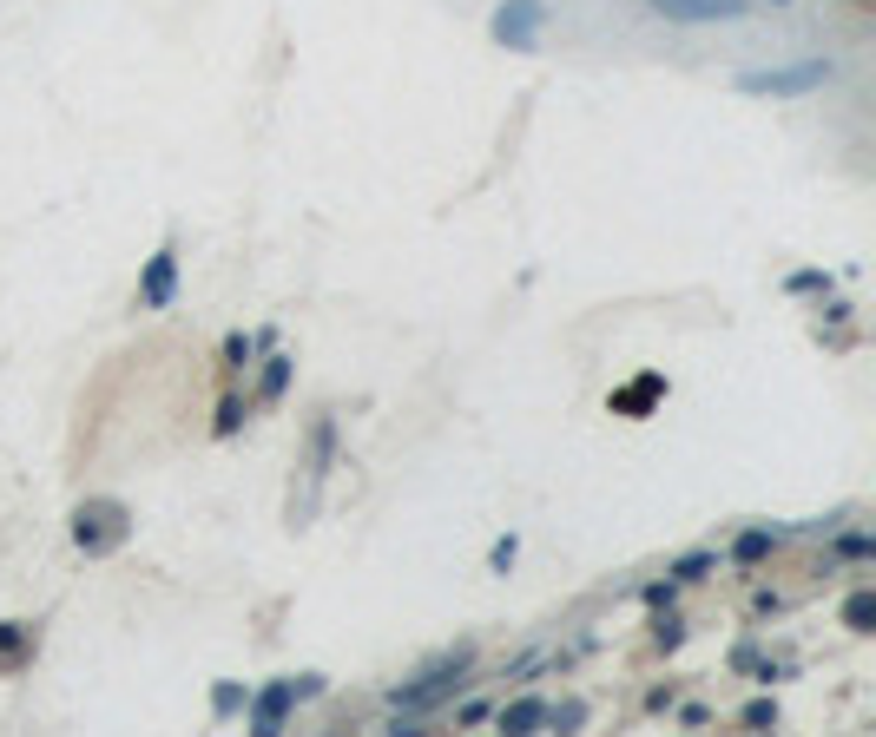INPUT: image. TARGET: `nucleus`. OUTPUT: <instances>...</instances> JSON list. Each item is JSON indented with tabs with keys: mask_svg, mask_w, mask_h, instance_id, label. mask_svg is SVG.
Returning a JSON list of instances; mask_svg holds the SVG:
<instances>
[{
	"mask_svg": "<svg viewBox=\"0 0 876 737\" xmlns=\"http://www.w3.org/2000/svg\"><path fill=\"white\" fill-rule=\"evenodd\" d=\"M475 672V645H455V652H442V659H429L415 678H402L396 691H389V705L409 711V718H422V711L448 705L455 691H462V678Z\"/></svg>",
	"mask_w": 876,
	"mask_h": 737,
	"instance_id": "obj_1",
	"label": "nucleus"
},
{
	"mask_svg": "<svg viewBox=\"0 0 876 737\" xmlns=\"http://www.w3.org/2000/svg\"><path fill=\"white\" fill-rule=\"evenodd\" d=\"M330 691V678L323 672H303V678H271L264 691H251V705H244V731H257V737H277L290 724V711L297 705H310V698H323Z\"/></svg>",
	"mask_w": 876,
	"mask_h": 737,
	"instance_id": "obj_2",
	"label": "nucleus"
},
{
	"mask_svg": "<svg viewBox=\"0 0 876 737\" xmlns=\"http://www.w3.org/2000/svg\"><path fill=\"white\" fill-rule=\"evenodd\" d=\"M244 428V395H224L218 415H211V435H238Z\"/></svg>",
	"mask_w": 876,
	"mask_h": 737,
	"instance_id": "obj_19",
	"label": "nucleus"
},
{
	"mask_svg": "<svg viewBox=\"0 0 876 737\" xmlns=\"http://www.w3.org/2000/svg\"><path fill=\"white\" fill-rule=\"evenodd\" d=\"M771 7H791V0H771Z\"/></svg>",
	"mask_w": 876,
	"mask_h": 737,
	"instance_id": "obj_29",
	"label": "nucleus"
},
{
	"mask_svg": "<svg viewBox=\"0 0 876 737\" xmlns=\"http://www.w3.org/2000/svg\"><path fill=\"white\" fill-rule=\"evenodd\" d=\"M33 652H40V632H33L27 619H0V678L27 672Z\"/></svg>",
	"mask_w": 876,
	"mask_h": 737,
	"instance_id": "obj_9",
	"label": "nucleus"
},
{
	"mask_svg": "<svg viewBox=\"0 0 876 737\" xmlns=\"http://www.w3.org/2000/svg\"><path fill=\"white\" fill-rule=\"evenodd\" d=\"M784 290H791V297H817V290H830V277H824V270H791Z\"/></svg>",
	"mask_w": 876,
	"mask_h": 737,
	"instance_id": "obj_21",
	"label": "nucleus"
},
{
	"mask_svg": "<svg viewBox=\"0 0 876 737\" xmlns=\"http://www.w3.org/2000/svg\"><path fill=\"white\" fill-rule=\"evenodd\" d=\"M639 599H646V606H672V599H679V580H653V586H646V593H639Z\"/></svg>",
	"mask_w": 876,
	"mask_h": 737,
	"instance_id": "obj_25",
	"label": "nucleus"
},
{
	"mask_svg": "<svg viewBox=\"0 0 876 737\" xmlns=\"http://www.w3.org/2000/svg\"><path fill=\"white\" fill-rule=\"evenodd\" d=\"M837 66L830 60H797V66H771V73H738V93H758V99H804L817 86H830Z\"/></svg>",
	"mask_w": 876,
	"mask_h": 737,
	"instance_id": "obj_4",
	"label": "nucleus"
},
{
	"mask_svg": "<svg viewBox=\"0 0 876 737\" xmlns=\"http://www.w3.org/2000/svg\"><path fill=\"white\" fill-rule=\"evenodd\" d=\"M870 553H876V540L863 534V527L857 534H837V560H870Z\"/></svg>",
	"mask_w": 876,
	"mask_h": 737,
	"instance_id": "obj_22",
	"label": "nucleus"
},
{
	"mask_svg": "<svg viewBox=\"0 0 876 737\" xmlns=\"http://www.w3.org/2000/svg\"><path fill=\"white\" fill-rule=\"evenodd\" d=\"M666 573H672L679 586H692V580H705V573H718V553H712V547H699V553H679V560H672Z\"/></svg>",
	"mask_w": 876,
	"mask_h": 737,
	"instance_id": "obj_15",
	"label": "nucleus"
},
{
	"mask_svg": "<svg viewBox=\"0 0 876 737\" xmlns=\"http://www.w3.org/2000/svg\"><path fill=\"white\" fill-rule=\"evenodd\" d=\"M659 395H666V376H659V369H646V376H633L626 389H613V415H626V422H646Z\"/></svg>",
	"mask_w": 876,
	"mask_h": 737,
	"instance_id": "obj_10",
	"label": "nucleus"
},
{
	"mask_svg": "<svg viewBox=\"0 0 876 737\" xmlns=\"http://www.w3.org/2000/svg\"><path fill=\"white\" fill-rule=\"evenodd\" d=\"M778 547H784V534H778V527H745V534L732 540V553H725V560H732L738 573H758V566H765Z\"/></svg>",
	"mask_w": 876,
	"mask_h": 737,
	"instance_id": "obj_11",
	"label": "nucleus"
},
{
	"mask_svg": "<svg viewBox=\"0 0 876 737\" xmlns=\"http://www.w3.org/2000/svg\"><path fill=\"white\" fill-rule=\"evenodd\" d=\"M494 724H501V731H547V698H514V705H501L494 711Z\"/></svg>",
	"mask_w": 876,
	"mask_h": 737,
	"instance_id": "obj_12",
	"label": "nucleus"
},
{
	"mask_svg": "<svg viewBox=\"0 0 876 737\" xmlns=\"http://www.w3.org/2000/svg\"><path fill=\"white\" fill-rule=\"evenodd\" d=\"M745 724H751V731L778 724V698H751V705H745Z\"/></svg>",
	"mask_w": 876,
	"mask_h": 737,
	"instance_id": "obj_23",
	"label": "nucleus"
},
{
	"mask_svg": "<svg viewBox=\"0 0 876 737\" xmlns=\"http://www.w3.org/2000/svg\"><path fill=\"white\" fill-rule=\"evenodd\" d=\"M547 20H554L547 0H501L494 20H488V33L501 40V47H514V53H534V47H541V33H547Z\"/></svg>",
	"mask_w": 876,
	"mask_h": 737,
	"instance_id": "obj_5",
	"label": "nucleus"
},
{
	"mask_svg": "<svg viewBox=\"0 0 876 737\" xmlns=\"http://www.w3.org/2000/svg\"><path fill=\"white\" fill-rule=\"evenodd\" d=\"M244 705H251V685H238V678H218L211 685V718H244Z\"/></svg>",
	"mask_w": 876,
	"mask_h": 737,
	"instance_id": "obj_13",
	"label": "nucleus"
},
{
	"mask_svg": "<svg viewBox=\"0 0 876 737\" xmlns=\"http://www.w3.org/2000/svg\"><path fill=\"white\" fill-rule=\"evenodd\" d=\"M672 705H679V685H653V691H646V711H672Z\"/></svg>",
	"mask_w": 876,
	"mask_h": 737,
	"instance_id": "obj_27",
	"label": "nucleus"
},
{
	"mask_svg": "<svg viewBox=\"0 0 876 737\" xmlns=\"http://www.w3.org/2000/svg\"><path fill=\"white\" fill-rule=\"evenodd\" d=\"M514 560H521V534H501V540L488 547V573H508Z\"/></svg>",
	"mask_w": 876,
	"mask_h": 737,
	"instance_id": "obj_20",
	"label": "nucleus"
},
{
	"mask_svg": "<svg viewBox=\"0 0 876 737\" xmlns=\"http://www.w3.org/2000/svg\"><path fill=\"white\" fill-rule=\"evenodd\" d=\"M547 724L574 731V724H587V705H574V698H567V705H547Z\"/></svg>",
	"mask_w": 876,
	"mask_h": 737,
	"instance_id": "obj_24",
	"label": "nucleus"
},
{
	"mask_svg": "<svg viewBox=\"0 0 876 737\" xmlns=\"http://www.w3.org/2000/svg\"><path fill=\"white\" fill-rule=\"evenodd\" d=\"M653 645H659V652H679V645H685V619H679L672 606H659V619H653Z\"/></svg>",
	"mask_w": 876,
	"mask_h": 737,
	"instance_id": "obj_18",
	"label": "nucleus"
},
{
	"mask_svg": "<svg viewBox=\"0 0 876 737\" xmlns=\"http://www.w3.org/2000/svg\"><path fill=\"white\" fill-rule=\"evenodd\" d=\"M251 356H257V343L244 330H231V336H224V349H218V369H224V376H244V369H251Z\"/></svg>",
	"mask_w": 876,
	"mask_h": 737,
	"instance_id": "obj_14",
	"label": "nucleus"
},
{
	"mask_svg": "<svg viewBox=\"0 0 876 737\" xmlns=\"http://www.w3.org/2000/svg\"><path fill=\"white\" fill-rule=\"evenodd\" d=\"M844 626L857 632V639H863V632H876V593H870V586L844 599Z\"/></svg>",
	"mask_w": 876,
	"mask_h": 737,
	"instance_id": "obj_16",
	"label": "nucleus"
},
{
	"mask_svg": "<svg viewBox=\"0 0 876 737\" xmlns=\"http://www.w3.org/2000/svg\"><path fill=\"white\" fill-rule=\"evenodd\" d=\"M284 389H290V356H271L257 376V402H284Z\"/></svg>",
	"mask_w": 876,
	"mask_h": 737,
	"instance_id": "obj_17",
	"label": "nucleus"
},
{
	"mask_svg": "<svg viewBox=\"0 0 876 737\" xmlns=\"http://www.w3.org/2000/svg\"><path fill=\"white\" fill-rule=\"evenodd\" d=\"M178 303V244H159L139 270V310H172Z\"/></svg>",
	"mask_w": 876,
	"mask_h": 737,
	"instance_id": "obj_7",
	"label": "nucleus"
},
{
	"mask_svg": "<svg viewBox=\"0 0 876 737\" xmlns=\"http://www.w3.org/2000/svg\"><path fill=\"white\" fill-rule=\"evenodd\" d=\"M132 534V514L119 501H86L80 514H73V547L93 553V560H106V553H119Z\"/></svg>",
	"mask_w": 876,
	"mask_h": 737,
	"instance_id": "obj_3",
	"label": "nucleus"
},
{
	"mask_svg": "<svg viewBox=\"0 0 876 737\" xmlns=\"http://www.w3.org/2000/svg\"><path fill=\"white\" fill-rule=\"evenodd\" d=\"M653 14L679 20V27H712V20H745L751 0H653Z\"/></svg>",
	"mask_w": 876,
	"mask_h": 737,
	"instance_id": "obj_8",
	"label": "nucleus"
},
{
	"mask_svg": "<svg viewBox=\"0 0 876 737\" xmlns=\"http://www.w3.org/2000/svg\"><path fill=\"white\" fill-rule=\"evenodd\" d=\"M488 718H494V705H488V698H468V705L455 711V724H488Z\"/></svg>",
	"mask_w": 876,
	"mask_h": 737,
	"instance_id": "obj_26",
	"label": "nucleus"
},
{
	"mask_svg": "<svg viewBox=\"0 0 876 737\" xmlns=\"http://www.w3.org/2000/svg\"><path fill=\"white\" fill-rule=\"evenodd\" d=\"M751 612H758V619H771V612H784V599H778V593H765V586H758V593H751Z\"/></svg>",
	"mask_w": 876,
	"mask_h": 737,
	"instance_id": "obj_28",
	"label": "nucleus"
},
{
	"mask_svg": "<svg viewBox=\"0 0 876 737\" xmlns=\"http://www.w3.org/2000/svg\"><path fill=\"white\" fill-rule=\"evenodd\" d=\"M330 468H336V415H317V422H310V461H303V507H297V514L317 507Z\"/></svg>",
	"mask_w": 876,
	"mask_h": 737,
	"instance_id": "obj_6",
	"label": "nucleus"
}]
</instances>
